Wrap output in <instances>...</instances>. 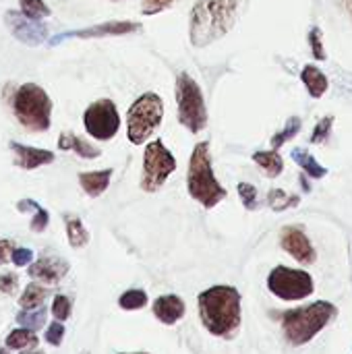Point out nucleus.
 Masks as SVG:
<instances>
[{"label":"nucleus","mask_w":352,"mask_h":354,"mask_svg":"<svg viewBox=\"0 0 352 354\" xmlns=\"http://www.w3.org/2000/svg\"><path fill=\"white\" fill-rule=\"evenodd\" d=\"M203 328L230 340L241 328V292L232 286H212L197 297Z\"/></svg>","instance_id":"nucleus-1"},{"label":"nucleus","mask_w":352,"mask_h":354,"mask_svg":"<svg viewBox=\"0 0 352 354\" xmlns=\"http://www.w3.org/2000/svg\"><path fill=\"white\" fill-rule=\"evenodd\" d=\"M239 0H197L191 8L189 39L195 48H207L224 37L237 23Z\"/></svg>","instance_id":"nucleus-2"},{"label":"nucleus","mask_w":352,"mask_h":354,"mask_svg":"<svg viewBox=\"0 0 352 354\" xmlns=\"http://www.w3.org/2000/svg\"><path fill=\"white\" fill-rule=\"evenodd\" d=\"M336 315H338V309L332 303L317 301L307 307L284 311L280 317V324H282V332L286 340L293 346H303L311 342Z\"/></svg>","instance_id":"nucleus-3"},{"label":"nucleus","mask_w":352,"mask_h":354,"mask_svg":"<svg viewBox=\"0 0 352 354\" xmlns=\"http://www.w3.org/2000/svg\"><path fill=\"white\" fill-rule=\"evenodd\" d=\"M187 189L189 195L201 203L205 209L216 207L220 201L226 199V189L218 183L214 168H212V153H210V143L201 141L195 145L189 162V174H187Z\"/></svg>","instance_id":"nucleus-4"},{"label":"nucleus","mask_w":352,"mask_h":354,"mask_svg":"<svg viewBox=\"0 0 352 354\" xmlns=\"http://www.w3.org/2000/svg\"><path fill=\"white\" fill-rule=\"evenodd\" d=\"M12 114L29 133H46L52 124V100L48 91L35 83L15 87L10 95Z\"/></svg>","instance_id":"nucleus-5"},{"label":"nucleus","mask_w":352,"mask_h":354,"mask_svg":"<svg viewBox=\"0 0 352 354\" xmlns=\"http://www.w3.org/2000/svg\"><path fill=\"white\" fill-rule=\"evenodd\" d=\"M164 102L158 93L139 95L127 112V137L133 145H143L162 124Z\"/></svg>","instance_id":"nucleus-6"},{"label":"nucleus","mask_w":352,"mask_h":354,"mask_svg":"<svg viewBox=\"0 0 352 354\" xmlns=\"http://www.w3.org/2000/svg\"><path fill=\"white\" fill-rule=\"evenodd\" d=\"M176 106L178 122L193 135L201 133L207 127V108L203 91L189 73H180L176 77Z\"/></svg>","instance_id":"nucleus-7"},{"label":"nucleus","mask_w":352,"mask_h":354,"mask_svg":"<svg viewBox=\"0 0 352 354\" xmlns=\"http://www.w3.org/2000/svg\"><path fill=\"white\" fill-rule=\"evenodd\" d=\"M174 170H176V158L172 156V151L166 149V145L160 139L147 143V147L143 151L141 189L145 193L160 191Z\"/></svg>","instance_id":"nucleus-8"},{"label":"nucleus","mask_w":352,"mask_h":354,"mask_svg":"<svg viewBox=\"0 0 352 354\" xmlns=\"http://www.w3.org/2000/svg\"><path fill=\"white\" fill-rule=\"evenodd\" d=\"M268 288L282 301H303L313 295V278L303 270L278 266L268 276Z\"/></svg>","instance_id":"nucleus-9"},{"label":"nucleus","mask_w":352,"mask_h":354,"mask_svg":"<svg viewBox=\"0 0 352 354\" xmlns=\"http://www.w3.org/2000/svg\"><path fill=\"white\" fill-rule=\"evenodd\" d=\"M83 127L89 137L98 141H110L120 129V114L112 100L102 97L87 106L83 114Z\"/></svg>","instance_id":"nucleus-10"},{"label":"nucleus","mask_w":352,"mask_h":354,"mask_svg":"<svg viewBox=\"0 0 352 354\" xmlns=\"http://www.w3.org/2000/svg\"><path fill=\"white\" fill-rule=\"evenodd\" d=\"M6 25L10 27L12 35L27 46H39L48 37V27L39 21H33L25 17L21 10H8L6 12Z\"/></svg>","instance_id":"nucleus-11"},{"label":"nucleus","mask_w":352,"mask_h":354,"mask_svg":"<svg viewBox=\"0 0 352 354\" xmlns=\"http://www.w3.org/2000/svg\"><path fill=\"white\" fill-rule=\"evenodd\" d=\"M141 25L135 23V21H108V23H102V25H93V27H85V29H79V31H66V33H60L56 37H52V46H58L60 41H66V39H73V37H79V39H89V37H108V35H124V33H133V31H139Z\"/></svg>","instance_id":"nucleus-12"},{"label":"nucleus","mask_w":352,"mask_h":354,"mask_svg":"<svg viewBox=\"0 0 352 354\" xmlns=\"http://www.w3.org/2000/svg\"><path fill=\"white\" fill-rule=\"evenodd\" d=\"M280 245L282 249L293 257L297 259L299 263L303 266H311L315 261V249L311 245V241L307 239V234L301 230V228H295V226H286L282 232H280Z\"/></svg>","instance_id":"nucleus-13"},{"label":"nucleus","mask_w":352,"mask_h":354,"mask_svg":"<svg viewBox=\"0 0 352 354\" xmlns=\"http://www.w3.org/2000/svg\"><path fill=\"white\" fill-rule=\"evenodd\" d=\"M10 149L15 153V164L21 170H35L39 166L52 164L54 162V153L48 149H39V147H29L17 141H10Z\"/></svg>","instance_id":"nucleus-14"},{"label":"nucleus","mask_w":352,"mask_h":354,"mask_svg":"<svg viewBox=\"0 0 352 354\" xmlns=\"http://www.w3.org/2000/svg\"><path fill=\"white\" fill-rule=\"evenodd\" d=\"M151 309H154V315H156L164 326H174L176 322L183 319V315H185V311H187L183 299L176 297V295H164V297L156 299Z\"/></svg>","instance_id":"nucleus-15"},{"label":"nucleus","mask_w":352,"mask_h":354,"mask_svg":"<svg viewBox=\"0 0 352 354\" xmlns=\"http://www.w3.org/2000/svg\"><path fill=\"white\" fill-rule=\"evenodd\" d=\"M68 272V263L56 257H41L39 261L29 266V276L44 282H58Z\"/></svg>","instance_id":"nucleus-16"},{"label":"nucleus","mask_w":352,"mask_h":354,"mask_svg":"<svg viewBox=\"0 0 352 354\" xmlns=\"http://www.w3.org/2000/svg\"><path fill=\"white\" fill-rule=\"evenodd\" d=\"M58 149L73 151V153H77L79 158H85V160H95L102 153L95 145H91L89 141H85V139L77 137L75 133H68V131L60 133V137H58Z\"/></svg>","instance_id":"nucleus-17"},{"label":"nucleus","mask_w":352,"mask_h":354,"mask_svg":"<svg viewBox=\"0 0 352 354\" xmlns=\"http://www.w3.org/2000/svg\"><path fill=\"white\" fill-rule=\"evenodd\" d=\"M110 178H112V168L95 170V172H81L79 174V185L89 197H100L108 189Z\"/></svg>","instance_id":"nucleus-18"},{"label":"nucleus","mask_w":352,"mask_h":354,"mask_svg":"<svg viewBox=\"0 0 352 354\" xmlns=\"http://www.w3.org/2000/svg\"><path fill=\"white\" fill-rule=\"evenodd\" d=\"M301 79H303V83H305L309 95L315 97V100H319V97L328 91V87H330V81H328V77L324 75V71L317 68V66H313V64H307V66L301 71Z\"/></svg>","instance_id":"nucleus-19"},{"label":"nucleus","mask_w":352,"mask_h":354,"mask_svg":"<svg viewBox=\"0 0 352 354\" xmlns=\"http://www.w3.org/2000/svg\"><path fill=\"white\" fill-rule=\"evenodd\" d=\"M253 162H255L270 178L280 176L282 170H284V160H282V156L278 153V149L255 151V153H253Z\"/></svg>","instance_id":"nucleus-20"},{"label":"nucleus","mask_w":352,"mask_h":354,"mask_svg":"<svg viewBox=\"0 0 352 354\" xmlns=\"http://www.w3.org/2000/svg\"><path fill=\"white\" fill-rule=\"evenodd\" d=\"M290 156H293V160L301 166V170H303L305 174H309L311 178L319 180V178H324V176L328 174L326 166H322L307 149H293Z\"/></svg>","instance_id":"nucleus-21"},{"label":"nucleus","mask_w":352,"mask_h":354,"mask_svg":"<svg viewBox=\"0 0 352 354\" xmlns=\"http://www.w3.org/2000/svg\"><path fill=\"white\" fill-rule=\"evenodd\" d=\"M64 222H66V236H68L71 247H75V249L85 247L89 243V232L85 230L83 222L77 216H66Z\"/></svg>","instance_id":"nucleus-22"},{"label":"nucleus","mask_w":352,"mask_h":354,"mask_svg":"<svg viewBox=\"0 0 352 354\" xmlns=\"http://www.w3.org/2000/svg\"><path fill=\"white\" fill-rule=\"evenodd\" d=\"M46 307H37V309H23L19 315H17V324H21V328H27V330H39L44 328L46 324Z\"/></svg>","instance_id":"nucleus-23"},{"label":"nucleus","mask_w":352,"mask_h":354,"mask_svg":"<svg viewBox=\"0 0 352 354\" xmlns=\"http://www.w3.org/2000/svg\"><path fill=\"white\" fill-rule=\"evenodd\" d=\"M301 127H303V120L299 116H290L288 118V124L272 137V149H280L286 141L295 139L297 133H301Z\"/></svg>","instance_id":"nucleus-24"},{"label":"nucleus","mask_w":352,"mask_h":354,"mask_svg":"<svg viewBox=\"0 0 352 354\" xmlns=\"http://www.w3.org/2000/svg\"><path fill=\"white\" fill-rule=\"evenodd\" d=\"M268 203L274 212H284V209H290V207H297L301 203V197L297 195H286L282 189H272L270 195H268Z\"/></svg>","instance_id":"nucleus-25"},{"label":"nucleus","mask_w":352,"mask_h":354,"mask_svg":"<svg viewBox=\"0 0 352 354\" xmlns=\"http://www.w3.org/2000/svg\"><path fill=\"white\" fill-rule=\"evenodd\" d=\"M46 297H48V290H46L44 286L29 284V286L25 288V292L21 295L19 305H21L23 309H37L39 305H44Z\"/></svg>","instance_id":"nucleus-26"},{"label":"nucleus","mask_w":352,"mask_h":354,"mask_svg":"<svg viewBox=\"0 0 352 354\" xmlns=\"http://www.w3.org/2000/svg\"><path fill=\"white\" fill-rule=\"evenodd\" d=\"M19 6H21V12L33 21H41L52 15L50 6L44 0H19Z\"/></svg>","instance_id":"nucleus-27"},{"label":"nucleus","mask_w":352,"mask_h":354,"mask_svg":"<svg viewBox=\"0 0 352 354\" xmlns=\"http://www.w3.org/2000/svg\"><path fill=\"white\" fill-rule=\"evenodd\" d=\"M118 305H120V309H124V311H139V309H143V307L147 305V295H145L143 290H139V288L127 290V292L118 299Z\"/></svg>","instance_id":"nucleus-28"},{"label":"nucleus","mask_w":352,"mask_h":354,"mask_svg":"<svg viewBox=\"0 0 352 354\" xmlns=\"http://www.w3.org/2000/svg\"><path fill=\"white\" fill-rule=\"evenodd\" d=\"M37 342V338L33 336L31 330L27 328H21V330H15L6 336V346L8 348H25V346H33Z\"/></svg>","instance_id":"nucleus-29"},{"label":"nucleus","mask_w":352,"mask_h":354,"mask_svg":"<svg viewBox=\"0 0 352 354\" xmlns=\"http://www.w3.org/2000/svg\"><path fill=\"white\" fill-rule=\"evenodd\" d=\"M309 46H311V54H313L315 60L324 62L328 58V54L324 50V37H322V29L319 27H313L309 31Z\"/></svg>","instance_id":"nucleus-30"},{"label":"nucleus","mask_w":352,"mask_h":354,"mask_svg":"<svg viewBox=\"0 0 352 354\" xmlns=\"http://www.w3.org/2000/svg\"><path fill=\"white\" fill-rule=\"evenodd\" d=\"M332 124H334V116H324V118L315 124V129H313L311 143H317V145L326 143V141H328V137H330Z\"/></svg>","instance_id":"nucleus-31"},{"label":"nucleus","mask_w":352,"mask_h":354,"mask_svg":"<svg viewBox=\"0 0 352 354\" xmlns=\"http://www.w3.org/2000/svg\"><path fill=\"white\" fill-rule=\"evenodd\" d=\"M239 197H241V201H243V205L247 207V209H257V189L253 187V185H249V183H239Z\"/></svg>","instance_id":"nucleus-32"},{"label":"nucleus","mask_w":352,"mask_h":354,"mask_svg":"<svg viewBox=\"0 0 352 354\" xmlns=\"http://www.w3.org/2000/svg\"><path fill=\"white\" fill-rule=\"evenodd\" d=\"M52 315L56 322H66L71 317V301L62 295H56L52 303Z\"/></svg>","instance_id":"nucleus-33"},{"label":"nucleus","mask_w":352,"mask_h":354,"mask_svg":"<svg viewBox=\"0 0 352 354\" xmlns=\"http://www.w3.org/2000/svg\"><path fill=\"white\" fill-rule=\"evenodd\" d=\"M176 0H141V12L143 15H158L166 8H170Z\"/></svg>","instance_id":"nucleus-34"},{"label":"nucleus","mask_w":352,"mask_h":354,"mask_svg":"<svg viewBox=\"0 0 352 354\" xmlns=\"http://www.w3.org/2000/svg\"><path fill=\"white\" fill-rule=\"evenodd\" d=\"M48 222H50V216H48V212L39 205V207L35 209L33 220H31V230H33V232H44V230L48 228Z\"/></svg>","instance_id":"nucleus-35"},{"label":"nucleus","mask_w":352,"mask_h":354,"mask_svg":"<svg viewBox=\"0 0 352 354\" xmlns=\"http://www.w3.org/2000/svg\"><path fill=\"white\" fill-rule=\"evenodd\" d=\"M62 336H64V326H62V322L52 324V326L48 328V332H46V340H48V344H52V346H60Z\"/></svg>","instance_id":"nucleus-36"},{"label":"nucleus","mask_w":352,"mask_h":354,"mask_svg":"<svg viewBox=\"0 0 352 354\" xmlns=\"http://www.w3.org/2000/svg\"><path fill=\"white\" fill-rule=\"evenodd\" d=\"M19 286V278L17 274H2L0 276V292L4 295H12Z\"/></svg>","instance_id":"nucleus-37"},{"label":"nucleus","mask_w":352,"mask_h":354,"mask_svg":"<svg viewBox=\"0 0 352 354\" xmlns=\"http://www.w3.org/2000/svg\"><path fill=\"white\" fill-rule=\"evenodd\" d=\"M31 259H33V251H31V249H15V253H12V263H15L17 268L29 266Z\"/></svg>","instance_id":"nucleus-38"},{"label":"nucleus","mask_w":352,"mask_h":354,"mask_svg":"<svg viewBox=\"0 0 352 354\" xmlns=\"http://www.w3.org/2000/svg\"><path fill=\"white\" fill-rule=\"evenodd\" d=\"M12 253H15L12 241H0V266L12 261Z\"/></svg>","instance_id":"nucleus-39"},{"label":"nucleus","mask_w":352,"mask_h":354,"mask_svg":"<svg viewBox=\"0 0 352 354\" xmlns=\"http://www.w3.org/2000/svg\"><path fill=\"white\" fill-rule=\"evenodd\" d=\"M342 2V6L346 8V12L351 15V19H352V0H340Z\"/></svg>","instance_id":"nucleus-40"},{"label":"nucleus","mask_w":352,"mask_h":354,"mask_svg":"<svg viewBox=\"0 0 352 354\" xmlns=\"http://www.w3.org/2000/svg\"><path fill=\"white\" fill-rule=\"evenodd\" d=\"M0 354H6V351H0Z\"/></svg>","instance_id":"nucleus-41"},{"label":"nucleus","mask_w":352,"mask_h":354,"mask_svg":"<svg viewBox=\"0 0 352 354\" xmlns=\"http://www.w3.org/2000/svg\"><path fill=\"white\" fill-rule=\"evenodd\" d=\"M112 2H118V0H112Z\"/></svg>","instance_id":"nucleus-42"},{"label":"nucleus","mask_w":352,"mask_h":354,"mask_svg":"<svg viewBox=\"0 0 352 354\" xmlns=\"http://www.w3.org/2000/svg\"><path fill=\"white\" fill-rule=\"evenodd\" d=\"M137 354H145V353H137Z\"/></svg>","instance_id":"nucleus-43"}]
</instances>
